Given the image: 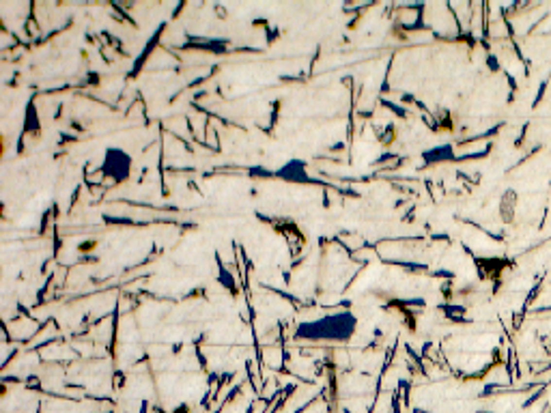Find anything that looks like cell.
<instances>
[{
    "instance_id": "3",
    "label": "cell",
    "mask_w": 551,
    "mask_h": 413,
    "mask_svg": "<svg viewBox=\"0 0 551 413\" xmlns=\"http://www.w3.org/2000/svg\"><path fill=\"white\" fill-rule=\"evenodd\" d=\"M274 177L291 185H317L319 179L310 172V166L302 157H289L274 170Z\"/></svg>"
},
{
    "instance_id": "1",
    "label": "cell",
    "mask_w": 551,
    "mask_h": 413,
    "mask_svg": "<svg viewBox=\"0 0 551 413\" xmlns=\"http://www.w3.org/2000/svg\"><path fill=\"white\" fill-rule=\"evenodd\" d=\"M360 330V316L349 308L299 321L293 330L295 342L310 345H349Z\"/></svg>"
},
{
    "instance_id": "2",
    "label": "cell",
    "mask_w": 551,
    "mask_h": 413,
    "mask_svg": "<svg viewBox=\"0 0 551 413\" xmlns=\"http://www.w3.org/2000/svg\"><path fill=\"white\" fill-rule=\"evenodd\" d=\"M134 170V155L123 147L110 144L102 151V162H99V175L108 179L112 185H123L129 181Z\"/></svg>"
},
{
    "instance_id": "4",
    "label": "cell",
    "mask_w": 551,
    "mask_h": 413,
    "mask_svg": "<svg viewBox=\"0 0 551 413\" xmlns=\"http://www.w3.org/2000/svg\"><path fill=\"white\" fill-rule=\"evenodd\" d=\"M457 155H454V144L450 142H444V144H435V147L422 151V166L429 168V166H439V164H446V162H454Z\"/></svg>"
},
{
    "instance_id": "5",
    "label": "cell",
    "mask_w": 551,
    "mask_h": 413,
    "mask_svg": "<svg viewBox=\"0 0 551 413\" xmlns=\"http://www.w3.org/2000/svg\"><path fill=\"white\" fill-rule=\"evenodd\" d=\"M39 129H41V125H39V114H37V108H34V101L31 99L26 108V132L39 133Z\"/></svg>"
}]
</instances>
